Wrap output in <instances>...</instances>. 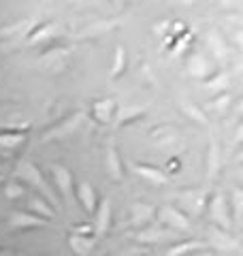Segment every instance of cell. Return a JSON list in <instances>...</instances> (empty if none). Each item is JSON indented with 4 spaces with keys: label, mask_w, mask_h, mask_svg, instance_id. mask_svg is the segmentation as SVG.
I'll list each match as a JSON object with an SVG mask.
<instances>
[{
    "label": "cell",
    "mask_w": 243,
    "mask_h": 256,
    "mask_svg": "<svg viewBox=\"0 0 243 256\" xmlns=\"http://www.w3.org/2000/svg\"><path fill=\"white\" fill-rule=\"evenodd\" d=\"M18 178L26 180V182L32 184L34 188H38V192L45 196V201L50 203V205H56V207H60V205H62L60 196L54 192V188L50 186V182L43 178V173H40L32 162H22V164L18 166Z\"/></svg>",
    "instance_id": "obj_1"
},
{
    "label": "cell",
    "mask_w": 243,
    "mask_h": 256,
    "mask_svg": "<svg viewBox=\"0 0 243 256\" xmlns=\"http://www.w3.org/2000/svg\"><path fill=\"white\" fill-rule=\"evenodd\" d=\"M228 201L222 196V194H214V198L209 201V218H212L214 226L216 228H222V230H228L230 228V216H228Z\"/></svg>",
    "instance_id": "obj_2"
},
{
    "label": "cell",
    "mask_w": 243,
    "mask_h": 256,
    "mask_svg": "<svg viewBox=\"0 0 243 256\" xmlns=\"http://www.w3.org/2000/svg\"><path fill=\"white\" fill-rule=\"evenodd\" d=\"M52 178H54L56 188L60 192V196L68 203L72 198V184H75L72 182V173L64 164H52Z\"/></svg>",
    "instance_id": "obj_3"
},
{
    "label": "cell",
    "mask_w": 243,
    "mask_h": 256,
    "mask_svg": "<svg viewBox=\"0 0 243 256\" xmlns=\"http://www.w3.org/2000/svg\"><path fill=\"white\" fill-rule=\"evenodd\" d=\"M47 220L36 218L30 212H11L9 220H6V226L9 230H28V228H36V226H47Z\"/></svg>",
    "instance_id": "obj_4"
},
{
    "label": "cell",
    "mask_w": 243,
    "mask_h": 256,
    "mask_svg": "<svg viewBox=\"0 0 243 256\" xmlns=\"http://www.w3.org/2000/svg\"><path fill=\"white\" fill-rule=\"evenodd\" d=\"M160 218H162V222H164L168 228H173V230H190V226H192L188 214L182 212V210H177V207H173V205L162 207Z\"/></svg>",
    "instance_id": "obj_5"
},
{
    "label": "cell",
    "mask_w": 243,
    "mask_h": 256,
    "mask_svg": "<svg viewBox=\"0 0 243 256\" xmlns=\"http://www.w3.org/2000/svg\"><path fill=\"white\" fill-rule=\"evenodd\" d=\"M75 194H77V201L81 203V207H84L86 214H94L96 212V207H98V194H96L94 186H90L88 182H79Z\"/></svg>",
    "instance_id": "obj_6"
},
{
    "label": "cell",
    "mask_w": 243,
    "mask_h": 256,
    "mask_svg": "<svg viewBox=\"0 0 243 256\" xmlns=\"http://www.w3.org/2000/svg\"><path fill=\"white\" fill-rule=\"evenodd\" d=\"M111 212H113V207H111V201L109 198H104V201L96 207V222H94V235H104L109 230L111 226Z\"/></svg>",
    "instance_id": "obj_7"
},
{
    "label": "cell",
    "mask_w": 243,
    "mask_h": 256,
    "mask_svg": "<svg viewBox=\"0 0 243 256\" xmlns=\"http://www.w3.org/2000/svg\"><path fill=\"white\" fill-rule=\"evenodd\" d=\"M207 244L205 242H198V239H188V242H180L175 244L173 248L166 250V256H186V254H194V252H202L207 250Z\"/></svg>",
    "instance_id": "obj_8"
},
{
    "label": "cell",
    "mask_w": 243,
    "mask_h": 256,
    "mask_svg": "<svg viewBox=\"0 0 243 256\" xmlns=\"http://www.w3.org/2000/svg\"><path fill=\"white\" fill-rule=\"evenodd\" d=\"M68 246L70 250L77 256H88L94 248V235H79V233H70L68 237Z\"/></svg>",
    "instance_id": "obj_9"
},
{
    "label": "cell",
    "mask_w": 243,
    "mask_h": 256,
    "mask_svg": "<svg viewBox=\"0 0 243 256\" xmlns=\"http://www.w3.org/2000/svg\"><path fill=\"white\" fill-rule=\"evenodd\" d=\"M28 212L36 218H43V220H54V207L45 201L43 196H30L28 198Z\"/></svg>",
    "instance_id": "obj_10"
},
{
    "label": "cell",
    "mask_w": 243,
    "mask_h": 256,
    "mask_svg": "<svg viewBox=\"0 0 243 256\" xmlns=\"http://www.w3.org/2000/svg\"><path fill=\"white\" fill-rule=\"evenodd\" d=\"M104 166H107V173L111 175L113 180L122 182V178H124V164H122V158H120V154H118L116 148H109V150H107Z\"/></svg>",
    "instance_id": "obj_11"
},
{
    "label": "cell",
    "mask_w": 243,
    "mask_h": 256,
    "mask_svg": "<svg viewBox=\"0 0 243 256\" xmlns=\"http://www.w3.org/2000/svg\"><path fill=\"white\" fill-rule=\"evenodd\" d=\"M212 235H214V239L207 244L209 248H218V250H232V248H237V239H232L228 235V230H222V228L214 226Z\"/></svg>",
    "instance_id": "obj_12"
},
{
    "label": "cell",
    "mask_w": 243,
    "mask_h": 256,
    "mask_svg": "<svg viewBox=\"0 0 243 256\" xmlns=\"http://www.w3.org/2000/svg\"><path fill=\"white\" fill-rule=\"evenodd\" d=\"M132 169H134V173H139L143 180H148L152 184H158V186L166 184V175L162 173L158 166H152V164H134Z\"/></svg>",
    "instance_id": "obj_13"
},
{
    "label": "cell",
    "mask_w": 243,
    "mask_h": 256,
    "mask_svg": "<svg viewBox=\"0 0 243 256\" xmlns=\"http://www.w3.org/2000/svg\"><path fill=\"white\" fill-rule=\"evenodd\" d=\"M113 109H116V102H113V100H107V98L96 100L92 105V116L96 118V122L104 124V122H109V120H111Z\"/></svg>",
    "instance_id": "obj_14"
},
{
    "label": "cell",
    "mask_w": 243,
    "mask_h": 256,
    "mask_svg": "<svg viewBox=\"0 0 243 256\" xmlns=\"http://www.w3.org/2000/svg\"><path fill=\"white\" fill-rule=\"evenodd\" d=\"M79 122H81V114H75V116H70V118H66L62 124H58V126H54V130H50L45 134V139H54V137H62V134H68V132H72L75 128L79 126Z\"/></svg>",
    "instance_id": "obj_15"
},
{
    "label": "cell",
    "mask_w": 243,
    "mask_h": 256,
    "mask_svg": "<svg viewBox=\"0 0 243 256\" xmlns=\"http://www.w3.org/2000/svg\"><path fill=\"white\" fill-rule=\"evenodd\" d=\"M154 207L148 205V203H134L132 205V222L136 224V226H143L145 222H150L152 220V216H154Z\"/></svg>",
    "instance_id": "obj_16"
},
{
    "label": "cell",
    "mask_w": 243,
    "mask_h": 256,
    "mask_svg": "<svg viewBox=\"0 0 243 256\" xmlns=\"http://www.w3.org/2000/svg\"><path fill=\"white\" fill-rule=\"evenodd\" d=\"M26 139V132H18V130H4L0 132V148H6V150H13L24 143Z\"/></svg>",
    "instance_id": "obj_17"
},
{
    "label": "cell",
    "mask_w": 243,
    "mask_h": 256,
    "mask_svg": "<svg viewBox=\"0 0 243 256\" xmlns=\"http://www.w3.org/2000/svg\"><path fill=\"white\" fill-rule=\"evenodd\" d=\"M168 235L164 233V230H154V228H148V230H141L139 235H136V239L143 244H158V242H164Z\"/></svg>",
    "instance_id": "obj_18"
},
{
    "label": "cell",
    "mask_w": 243,
    "mask_h": 256,
    "mask_svg": "<svg viewBox=\"0 0 243 256\" xmlns=\"http://www.w3.org/2000/svg\"><path fill=\"white\" fill-rule=\"evenodd\" d=\"M24 194H26V188H24L22 182H18V180L6 182V186H4V196H6V198L15 201V198H22Z\"/></svg>",
    "instance_id": "obj_19"
},
{
    "label": "cell",
    "mask_w": 243,
    "mask_h": 256,
    "mask_svg": "<svg viewBox=\"0 0 243 256\" xmlns=\"http://www.w3.org/2000/svg\"><path fill=\"white\" fill-rule=\"evenodd\" d=\"M218 166H220V162H218V148H216V143H212V148H209V156H207V173L214 175L218 171Z\"/></svg>",
    "instance_id": "obj_20"
},
{
    "label": "cell",
    "mask_w": 243,
    "mask_h": 256,
    "mask_svg": "<svg viewBox=\"0 0 243 256\" xmlns=\"http://www.w3.org/2000/svg\"><path fill=\"white\" fill-rule=\"evenodd\" d=\"M124 62H126V54H124L122 47H118V50H116V66H113V70H111L113 77H118L122 73V68H124Z\"/></svg>",
    "instance_id": "obj_21"
},
{
    "label": "cell",
    "mask_w": 243,
    "mask_h": 256,
    "mask_svg": "<svg viewBox=\"0 0 243 256\" xmlns=\"http://www.w3.org/2000/svg\"><path fill=\"white\" fill-rule=\"evenodd\" d=\"M232 216L234 218H241V190H234L232 192Z\"/></svg>",
    "instance_id": "obj_22"
},
{
    "label": "cell",
    "mask_w": 243,
    "mask_h": 256,
    "mask_svg": "<svg viewBox=\"0 0 243 256\" xmlns=\"http://www.w3.org/2000/svg\"><path fill=\"white\" fill-rule=\"evenodd\" d=\"M188 116H194V118L198 120V122H205V116L198 114V109H196V107H188Z\"/></svg>",
    "instance_id": "obj_23"
}]
</instances>
